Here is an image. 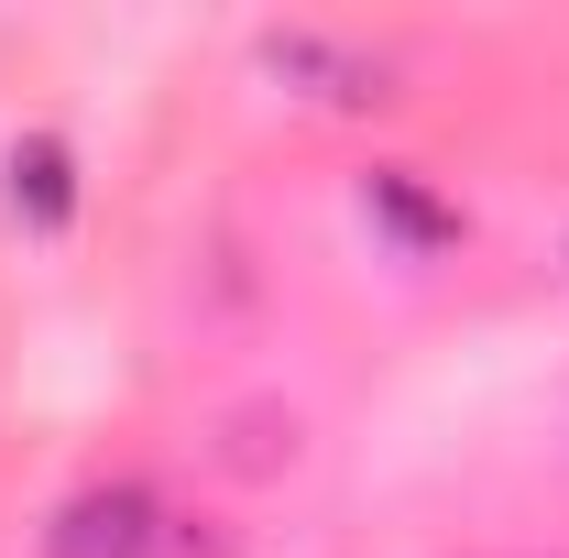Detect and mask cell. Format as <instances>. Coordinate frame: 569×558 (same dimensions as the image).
I'll return each mask as SVG.
<instances>
[{"instance_id": "1", "label": "cell", "mask_w": 569, "mask_h": 558, "mask_svg": "<svg viewBox=\"0 0 569 558\" xmlns=\"http://www.w3.org/2000/svg\"><path fill=\"white\" fill-rule=\"evenodd\" d=\"M44 558H164V504L142 482H88L56 504Z\"/></svg>"}, {"instance_id": "3", "label": "cell", "mask_w": 569, "mask_h": 558, "mask_svg": "<svg viewBox=\"0 0 569 558\" xmlns=\"http://www.w3.org/2000/svg\"><path fill=\"white\" fill-rule=\"evenodd\" d=\"M0 176H11V219H22V230H67L77 219V153L56 132H22Z\"/></svg>"}, {"instance_id": "4", "label": "cell", "mask_w": 569, "mask_h": 558, "mask_svg": "<svg viewBox=\"0 0 569 558\" xmlns=\"http://www.w3.org/2000/svg\"><path fill=\"white\" fill-rule=\"evenodd\" d=\"M361 209L383 219V230H395L406 252H438V241H460V209H438V198H417V187H406L395 165H383V176L361 187Z\"/></svg>"}, {"instance_id": "2", "label": "cell", "mask_w": 569, "mask_h": 558, "mask_svg": "<svg viewBox=\"0 0 569 558\" xmlns=\"http://www.w3.org/2000/svg\"><path fill=\"white\" fill-rule=\"evenodd\" d=\"M263 67H274L284 88H307V99H329V110L395 99V88H383V56H361L340 33H263Z\"/></svg>"}]
</instances>
